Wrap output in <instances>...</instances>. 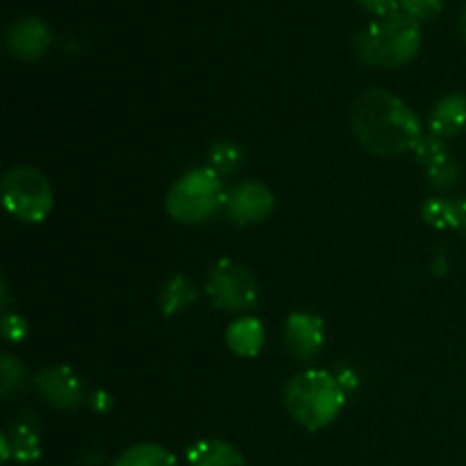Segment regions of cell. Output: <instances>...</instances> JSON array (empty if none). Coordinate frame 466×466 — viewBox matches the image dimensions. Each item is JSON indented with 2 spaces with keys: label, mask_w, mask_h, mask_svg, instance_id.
I'll return each mask as SVG.
<instances>
[{
  "label": "cell",
  "mask_w": 466,
  "mask_h": 466,
  "mask_svg": "<svg viewBox=\"0 0 466 466\" xmlns=\"http://www.w3.org/2000/svg\"><path fill=\"white\" fill-rule=\"evenodd\" d=\"M3 203L12 217L23 223H41L55 205L48 177L35 167L9 168L3 180Z\"/></svg>",
  "instance_id": "cell-5"
},
{
  "label": "cell",
  "mask_w": 466,
  "mask_h": 466,
  "mask_svg": "<svg viewBox=\"0 0 466 466\" xmlns=\"http://www.w3.org/2000/svg\"><path fill=\"white\" fill-rule=\"evenodd\" d=\"M89 403H91V408L96 410V412H107L109 408H112V399H109L107 394H105V391H96L94 396H89Z\"/></svg>",
  "instance_id": "cell-25"
},
{
  "label": "cell",
  "mask_w": 466,
  "mask_h": 466,
  "mask_svg": "<svg viewBox=\"0 0 466 466\" xmlns=\"http://www.w3.org/2000/svg\"><path fill=\"white\" fill-rule=\"evenodd\" d=\"M458 27H460V35H462V39L466 41V5L464 9L460 12V21H458Z\"/></svg>",
  "instance_id": "cell-27"
},
{
  "label": "cell",
  "mask_w": 466,
  "mask_h": 466,
  "mask_svg": "<svg viewBox=\"0 0 466 466\" xmlns=\"http://www.w3.org/2000/svg\"><path fill=\"white\" fill-rule=\"evenodd\" d=\"M346 405V390L335 373L308 369L291 378L285 387V408L305 431L317 432L330 426Z\"/></svg>",
  "instance_id": "cell-3"
},
{
  "label": "cell",
  "mask_w": 466,
  "mask_h": 466,
  "mask_svg": "<svg viewBox=\"0 0 466 466\" xmlns=\"http://www.w3.org/2000/svg\"><path fill=\"white\" fill-rule=\"evenodd\" d=\"M53 44L50 27L46 25L44 18L39 16H21L12 21V25L5 32V48L12 57L23 59V62H35L44 57L46 50Z\"/></svg>",
  "instance_id": "cell-9"
},
{
  "label": "cell",
  "mask_w": 466,
  "mask_h": 466,
  "mask_svg": "<svg viewBox=\"0 0 466 466\" xmlns=\"http://www.w3.org/2000/svg\"><path fill=\"white\" fill-rule=\"evenodd\" d=\"M421 217L435 230H455L458 217H455V200L432 196L421 205Z\"/></svg>",
  "instance_id": "cell-19"
},
{
  "label": "cell",
  "mask_w": 466,
  "mask_h": 466,
  "mask_svg": "<svg viewBox=\"0 0 466 466\" xmlns=\"http://www.w3.org/2000/svg\"><path fill=\"white\" fill-rule=\"evenodd\" d=\"M226 187L212 168H191L177 177L167 194V212L173 221L196 226L212 218L226 205Z\"/></svg>",
  "instance_id": "cell-4"
},
{
  "label": "cell",
  "mask_w": 466,
  "mask_h": 466,
  "mask_svg": "<svg viewBox=\"0 0 466 466\" xmlns=\"http://www.w3.org/2000/svg\"><path fill=\"white\" fill-rule=\"evenodd\" d=\"M0 330H3V337L9 344H21L27 337V323L25 319L18 317V314H5Z\"/></svg>",
  "instance_id": "cell-23"
},
{
  "label": "cell",
  "mask_w": 466,
  "mask_h": 466,
  "mask_svg": "<svg viewBox=\"0 0 466 466\" xmlns=\"http://www.w3.org/2000/svg\"><path fill=\"white\" fill-rule=\"evenodd\" d=\"M114 466H177V460L159 444H135L118 455Z\"/></svg>",
  "instance_id": "cell-17"
},
{
  "label": "cell",
  "mask_w": 466,
  "mask_h": 466,
  "mask_svg": "<svg viewBox=\"0 0 466 466\" xmlns=\"http://www.w3.org/2000/svg\"><path fill=\"white\" fill-rule=\"evenodd\" d=\"M326 341V328L323 321L312 312L289 314L285 323V344L291 358L300 362H309L317 358Z\"/></svg>",
  "instance_id": "cell-10"
},
{
  "label": "cell",
  "mask_w": 466,
  "mask_h": 466,
  "mask_svg": "<svg viewBox=\"0 0 466 466\" xmlns=\"http://www.w3.org/2000/svg\"><path fill=\"white\" fill-rule=\"evenodd\" d=\"M431 135L449 139L466 130V94H449L437 100L431 109Z\"/></svg>",
  "instance_id": "cell-11"
},
{
  "label": "cell",
  "mask_w": 466,
  "mask_h": 466,
  "mask_svg": "<svg viewBox=\"0 0 466 466\" xmlns=\"http://www.w3.org/2000/svg\"><path fill=\"white\" fill-rule=\"evenodd\" d=\"M355 55L376 68H400L412 62L421 48V25L405 12L380 16L355 35Z\"/></svg>",
  "instance_id": "cell-2"
},
{
  "label": "cell",
  "mask_w": 466,
  "mask_h": 466,
  "mask_svg": "<svg viewBox=\"0 0 466 466\" xmlns=\"http://www.w3.org/2000/svg\"><path fill=\"white\" fill-rule=\"evenodd\" d=\"M30 382V371L23 367L21 360H16L9 353L0 358V394H3L5 400H12L16 396L25 394Z\"/></svg>",
  "instance_id": "cell-16"
},
{
  "label": "cell",
  "mask_w": 466,
  "mask_h": 466,
  "mask_svg": "<svg viewBox=\"0 0 466 466\" xmlns=\"http://www.w3.org/2000/svg\"><path fill=\"white\" fill-rule=\"evenodd\" d=\"M244 164V150L235 141H214L208 150V168L218 176H232Z\"/></svg>",
  "instance_id": "cell-18"
},
{
  "label": "cell",
  "mask_w": 466,
  "mask_h": 466,
  "mask_svg": "<svg viewBox=\"0 0 466 466\" xmlns=\"http://www.w3.org/2000/svg\"><path fill=\"white\" fill-rule=\"evenodd\" d=\"M35 387L41 399L59 412H68L85 403V385H82L80 376L64 364L44 369L35 378Z\"/></svg>",
  "instance_id": "cell-8"
},
{
  "label": "cell",
  "mask_w": 466,
  "mask_h": 466,
  "mask_svg": "<svg viewBox=\"0 0 466 466\" xmlns=\"http://www.w3.org/2000/svg\"><path fill=\"white\" fill-rule=\"evenodd\" d=\"M41 455L39 431L27 419H18L5 431L3 435V460H18V462H35Z\"/></svg>",
  "instance_id": "cell-12"
},
{
  "label": "cell",
  "mask_w": 466,
  "mask_h": 466,
  "mask_svg": "<svg viewBox=\"0 0 466 466\" xmlns=\"http://www.w3.org/2000/svg\"><path fill=\"white\" fill-rule=\"evenodd\" d=\"M455 217H458V228L455 230H460L466 237V196L455 200Z\"/></svg>",
  "instance_id": "cell-26"
},
{
  "label": "cell",
  "mask_w": 466,
  "mask_h": 466,
  "mask_svg": "<svg viewBox=\"0 0 466 466\" xmlns=\"http://www.w3.org/2000/svg\"><path fill=\"white\" fill-rule=\"evenodd\" d=\"M273 208H276V196L259 180H244L232 187L226 196V205H223L228 218L237 226H253V223L267 221Z\"/></svg>",
  "instance_id": "cell-7"
},
{
  "label": "cell",
  "mask_w": 466,
  "mask_h": 466,
  "mask_svg": "<svg viewBox=\"0 0 466 466\" xmlns=\"http://www.w3.org/2000/svg\"><path fill=\"white\" fill-rule=\"evenodd\" d=\"M362 9L380 16H390V14L400 12V0H355Z\"/></svg>",
  "instance_id": "cell-24"
},
{
  "label": "cell",
  "mask_w": 466,
  "mask_h": 466,
  "mask_svg": "<svg viewBox=\"0 0 466 466\" xmlns=\"http://www.w3.org/2000/svg\"><path fill=\"white\" fill-rule=\"evenodd\" d=\"M444 0H400V12L412 16L414 21H431L441 12Z\"/></svg>",
  "instance_id": "cell-22"
},
{
  "label": "cell",
  "mask_w": 466,
  "mask_h": 466,
  "mask_svg": "<svg viewBox=\"0 0 466 466\" xmlns=\"http://www.w3.org/2000/svg\"><path fill=\"white\" fill-rule=\"evenodd\" d=\"M355 139L376 155H400L417 148L423 130L414 109L391 91L373 86L360 94L350 107Z\"/></svg>",
  "instance_id": "cell-1"
},
{
  "label": "cell",
  "mask_w": 466,
  "mask_h": 466,
  "mask_svg": "<svg viewBox=\"0 0 466 466\" xmlns=\"http://www.w3.org/2000/svg\"><path fill=\"white\" fill-rule=\"evenodd\" d=\"M196 299H198V289L194 282L185 276H173L164 282L162 291H159V309L164 317H176V314L189 309Z\"/></svg>",
  "instance_id": "cell-15"
},
{
  "label": "cell",
  "mask_w": 466,
  "mask_h": 466,
  "mask_svg": "<svg viewBox=\"0 0 466 466\" xmlns=\"http://www.w3.org/2000/svg\"><path fill=\"white\" fill-rule=\"evenodd\" d=\"M426 173H428V182H431L432 189L437 191L453 189V187H458L460 177H462V168H460L458 159H455L453 153L441 157L440 162L426 167Z\"/></svg>",
  "instance_id": "cell-20"
},
{
  "label": "cell",
  "mask_w": 466,
  "mask_h": 466,
  "mask_svg": "<svg viewBox=\"0 0 466 466\" xmlns=\"http://www.w3.org/2000/svg\"><path fill=\"white\" fill-rule=\"evenodd\" d=\"M267 332L259 319L253 317H241L228 326L226 332V344L239 358H255L262 350Z\"/></svg>",
  "instance_id": "cell-13"
},
{
  "label": "cell",
  "mask_w": 466,
  "mask_h": 466,
  "mask_svg": "<svg viewBox=\"0 0 466 466\" xmlns=\"http://www.w3.org/2000/svg\"><path fill=\"white\" fill-rule=\"evenodd\" d=\"M189 466H246L244 455L237 446L223 440H200L187 451Z\"/></svg>",
  "instance_id": "cell-14"
},
{
  "label": "cell",
  "mask_w": 466,
  "mask_h": 466,
  "mask_svg": "<svg viewBox=\"0 0 466 466\" xmlns=\"http://www.w3.org/2000/svg\"><path fill=\"white\" fill-rule=\"evenodd\" d=\"M205 294L223 312H246L258 303L259 285L244 262L223 258L212 264L205 280Z\"/></svg>",
  "instance_id": "cell-6"
},
{
  "label": "cell",
  "mask_w": 466,
  "mask_h": 466,
  "mask_svg": "<svg viewBox=\"0 0 466 466\" xmlns=\"http://www.w3.org/2000/svg\"><path fill=\"white\" fill-rule=\"evenodd\" d=\"M412 153H414V157H417V162L426 168V167H431V164L440 162V159L446 157V155H451V148L446 146V141L441 139V137L423 135L421 141H419L417 148H414Z\"/></svg>",
  "instance_id": "cell-21"
}]
</instances>
